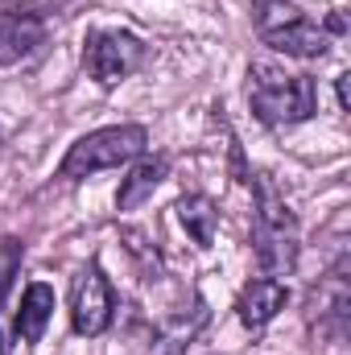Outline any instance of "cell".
I'll return each instance as SVG.
<instances>
[{"instance_id":"1","label":"cell","mask_w":351,"mask_h":355,"mask_svg":"<svg viewBox=\"0 0 351 355\" xmlns=\"http://www.w3.org/2000/svg\"><path fill=\"white\" fill-rule=\"evenodd\" d=\"M248 103L264 124H302L314 116L318 91L310 75H293L277 62H252L248 71Z\"/></svg>"},{"instance_id":"2","label":"cell","mask_w":351,"mask_h":355,"mask_svg":"<svg viewBox=\"0 0 351 355\" xmlns=\"http://www.w3.org/2000/svg\"><path fill=\"white\" fill-rule=\"evenodd\" d=\"M252 202H257V227H252V240H257V261L264 272H293L298 265V219L285 202V194L277 190V182L268 174H257L252 182Z\"/></svg>"},{"instance_id":"3","label":"cell","mask_w":351,"mask_h":355,"mask_svg":"<svg viewBox=\"0 0 351 355\" xmlns=\"http://www.w3.org/2000/svg\"><path fill=\"white\" fill-rule=\"evenodd\" d=\"M149 149V132L141 124H112V128H95L87 137H79L71 145V153L62 157L58 178L75 182V178L99 174V170H112V166H128L137 157H145Z\"/></svg>"},{"instance_id":"4","label":"cell","mask_w":351,"mask_h":355,"mask_svg":"<svg viewBox=\"0 0 351 355\" xmlns=\"http://www.w3.org/2000/svg\"><path fill=\"white\" fill-rule=\"evenodd\" d=\"M257 33L264 46L289 54V58H323L331 50L327 29H318L298 4L285 0H261L257 4Z\"/></svg>"},{"instance_id":"5","label":"cell","mask_w":351,"mask_h":355,"mask_svg":"<svg viewBox=\"0 0 351 355\" xmlns=\"http://www.w3.org/2000/svg\"><path fill=\"white\" fill-rule=\"evenodd\" d=\"M141 62H145V46L128 29H91L83 42V67L99 87L124 83Z\"/></svg>"},{"instance_id":"6","label":"cell","mask_w":351,"mask_h":355,"mask_svg":"<svg viewBox=\"0 0 351 355\" xmlns=\"http://www.w3.org/2000/svg\"><path fill=\"white\" fill-rule=\"evenodd\" d=\"M112 310H116V297H112V285H108L103 268L99 265L79 268L75 281H71V327L79 335L95 339L112 327Z\"/></svg>"},{"instance_id":"7","label":"cell","mask_w":351,"mask_h":355,"mask_svg":"<svg viewBox=\"0 0 351 355\" xmlns=\"http://www.w3.org/2000/svg\"><path fill=\"white\" fill-rule=\"evenodd\" d=\"M42 42H46V21L37 12H21V8L0 12V67L29 58Z\"/></svg>"},{"instance_id":"8","label":"cell","mask_w":351,"mask_h":355,"mask_svg":"<svg viewBox=\"0 0 351 355\" xmlns=\"http://www.w3.org/2000/svg\"><path fill=\"white\" fill-rule=\"evenodd\" d=\"M285 302H289V289L281 285V281H273V277H264V281H252L244 293H240V322L248 327V331H261L268 327L281 310H285Z\"/></svg>"},{"instance_id":"9","label":"cell","mask_w":351,"mask_h":355,"mask_svg":"<svg viewBox=\"0 0 351 355\" xmlns=\"http://www.w3.org/2000/svg\"><path fill=\"white\" fill-rule=\"evenodd\" d=\"M54 318V289L46 281H33L25 293H21V310H17V339L21 343H37L46 335Z\"/></svg>"},{"instance_id":"10","label":"cell","mask_w":351,"mask_h":355,"mask_svg":"<svg viewBox=\"0 0 351 355\" xmlns=\"http://www.w3.org/2000/svg\"><path fill=\"white\" fill-rule=\"evenodd\" d=\"M166 174H170V162H166V157H137V166H132L128 178L120 182L116 207H120V211H137L145 198H153V190L166 182Z\"/></svg>"},{"instance_id":"11","label":"cell","mask_w":351,"mask_h":355,"mask_svg":"<svg viewBox=\"0 0 351 355\" xmlns=\"http://www.w3.org/2000/svg\"><path fill=\"white\" fill-rule=\"evenodd\" d=\"M348 302H351V293H348V261H339V265L323 277V285L314 289L310 310H314L318 327H323V322L343 327V318H348Z\"/></svg>"},{"instance_id":"12","label":"cell","mask_w":351,"mask_h":355,"mask_svg":"<svg viewBox=\"0 0 351 355\" xmlns=\"http://www.w3.org/2000/svg\"><path fill=\"white\" fill-rule=\"evenodd\" d=\"M178 219H182V227L190 232V240H194L198 248H211L215 227H219V207H215L207 194H186V198L178 202Z\"/></svg>"},{"instance_id":"13","label":"cell","mask_w":351,"mask_h":355,"mask_svg":"<svg viewBox=\"0 0 351 355\" xmlns=\"http://www.w3.org/2000/svg\"><path fill=\"white\" fill-rule=\"evenodd\" d=\"M207 322V310H203V302L190 310V314H178V318H170L157 335H153V347H149V355H182L186 352V343L198 335V327Z\"/></svg>"},{"instance_id":"14","label":"cell","mask_w":351,"mask_h":355,"mask_svg":"<svg viewBox=\"0 0 351 355\" xmlns=\"http://www.w3.org/2000/svg\"><path fill=\"white\" fill-rule=\"evenodd\" d=\"M21 268V240L17 236H0V306L8 297V285ZM0 355H4V343H0Z\"/></svg>"},{"instance_id":"15","label":"cell","mask_w":351,"mask_h":355,"mask_svg":"<svg viewBox=\"0 0 351 355\" xmlns=\"http://www.w3.org/2000/svg\"><path fill=\"white\" fill-rule=\"evenodd\" d=\"M335 99H339V112H348V75H339V83H335Z\"/></svg>"},{"instance_id":"16","label":"cell","mask_w":351,"mask_h":355,"mask_svg":"<svg viewBox=\"0 0 351 355\" xmlns=\"http://www.w3.org/2000/svg\"><path fill=\"white\" fill-rule=\"evenodd\" d=\"M0 149H4V137H0Z\"/></svg>"}]
</instances>
